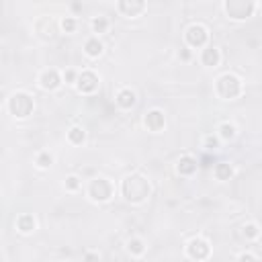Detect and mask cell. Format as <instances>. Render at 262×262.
<instances>
[{"label":"cell","mask_w":262,"mask_h":262,"mask_svg":"<svg viewBox=\"0 0 262 262\" xmlns=\"http://www.w3.org/2000/svg\"><path fill=\"white\" fill-rule=\"evenodd\" d=\"M62 27H64V31H66V33H72L74 29H76V21H74L72 16H66L64 21H62Z\"/></svg>","instance_id":"cell-23"},{"label":"cell","mask_w":262,"mask_h":262,"mask_svg":"<svg viewBox=\"0 0 262 262\" xmlns=\"http://www.w3.org/2000/svg\"><path fill=\"white\" fill-rule=\"evenodd\" d=\"M66 80H68V82H74V80H76V74H74L72 70H68V72H66Z\"/></svg>","instance_id":"cell-29"},{"label":"cell","mask_w":262,"mask_h":262,"mask_svg":"<svg viewBox=\"0 0 262 262\" xmlns=\"http://www.w3.org/2000/svg\"><path fill=\"white\" fill-rule=\"evenodd\" d=\"M226 11L231 18H246L254 11V2H244V0H228Z\"/></svg>","instance_id":"cell-4"},{"label":"cell","mask_w":262,"mask_h":262,"mask_svg":"<svg viewBox=\"0 0 262 262\" xmlns=\"http://www.w3.org/2000/svg\"><path fill=\"white\" fill-rule=\"evenodd\" d=\"M238 262H258V260H256L254 256H252V254H242Z\"/></svg>","instance_id":"cell-26"},{"label":"cell","mask_w":262,"mask_h":262,"mask_svg":"<svg viewBox=\"0 0 262 262\" xmlns=\"http://www.w3.org/2000/svg\"><path fill=\"white\" fill-rule=\"evenodd\" d=\"M244 233L248 238H256L258 236V226H256V223H250V226L244 228Z\"/></svg>","instance_id":"cell-24"},{"label":"cell","mask_w":262,"mask_h":262,"mask_svg":"<svg viewBox=\"0 0 262 262\" xmlns=\"http://www.w3.org/2000/svg\"><path fill=\"white\" fill-rule=\"evenodd\" d=\"M0 262H2V256H0Z\"/></svg>","instance_id":"cell-30"},{"label":"cell","mask_w":262,"mask_h":262,"mask_svg":"<svg viewBox=\"0 0 262 262\" xmlns=\"http://www.w3.org/2000/svg\"><path fill=\"white\" fill-rule=\"evenodd\" d=\"M144 250H146V246H144L142 240H131L129 242V252H133V254H144Z\"/></svg>","instance_id":"cell-22"},{"label":"cell","mask_w":262,"mask_h":262,"mask_svg":"<svg viewBox=\"0 0 262 262\" xmlns=\"http://www.w3.org/2000/svg\"><path fill=\"white\" fill-rule=\"evenodd\" d=\"M111 195H113V186H111L109 180L105 179H95L90 182V196L95 201H109L111 199Z\"/></svg>","instance_id":"cell-5"},{"label":"cell","mask_w":262,"mask_h":262,"mask_svg":"<svg viewBox=\"0 0 262 262\" xmlns=\"http://www.w3.org/2000/svg\"><path fill=\"white\" fill-rule=\"evenodd\" d=\"M231 166L229 164H217L215 166V176H217V180H229L231 179Z\"/></svg>","instance_id":"cell-16"},{"label":"cell","mask_w":262,"mask_h":262,"mask_svg":"<svg viewBox=\"0 0 262 262\" xmlns=\"http://www.w3.org/2000/svg\"><path fill=\"white\" fill-rule=\"evenodd\" d=\"M209 252H211V248H209V244L205 240H193L191 244H189V256L191 258H195V260H205L209 256Z\"/></svg>","instance_id":"cell-8"},{"label":"cell","mask_w":262,"mask_h":262,"mask_svg":"<svg viewBox=\"0 0 262 262\" xmlns=\"http://www.w3.org/2000/svg\"><path fill=\"white\" fill-rule=\"evenodd\" d=\"M176 170H179L180 174H184V176H191L196 170V160L191 158V156H182L179 160V164H176Z\"/></svg>","instance_id":"cell-12"},{"label":"cell","mask_w":262,"mask_h":262,"mask_svg":"<svg viewBox=\"0 0 262 262\" xmlns=\"http://www.w3.org/2000/svg\"><path fill=\"white\" fill-rule=\"evenodd\" d=\"M66 186H68V189H70V191H76V189H78V186H80V180L76 179V176H70V179H68V180H66Z\"/></svg>","instance_id":"cell-25"},{"label":"cell","mask_w":262,"mask_h":262,"mask_svg":"<svg viewBox=\"0 0 262 262\" xmlns=\"http://www.w3.org/2000/svg\"><path fill=\"white\" fill-rule=\"evenodd\" d=\"M84 51H86L90 58H98V55L102 53V43L97 39V37H92V39H88L86 43H84Z\"/></svg>","instance_id":"cell-14"},{"label":"cell","mask_w":262,"mask_h":262,"mask_svg":"<svg viewBox=\"0 0 262 262\" xmlns=\"http://www.w3.org/2000/svg\"><path fill=\"white\" fill-rule=\"evenodd\" d=\"M84 137H86V133H84V129L82 127H72L70 129V133H68V139L72 144H82L84 142Z\"/></svg>","instance_id":"cell-18"},{"label":"cell","mask_w":262,"mask_h":262,"mask_svg":"<svg viewBox=\"0 0 262 262\" xmlns=\"http://www.w3.org/2000/svg\"><path fill=\"white\" fill-rule=\"evenodd\" d=\"M51 162H53V158H51V154H49V152H41L39 156H37V164H39L41 168L51 166Z\"/></svg>","instance_id":"cell-21"},{"label":"cell","mask_w":262,"mask_h":262,"mask_svg":"<svg viewBox=\"0 0 262 262\" xmlns=\"http://www.w3.org/2000/svg\"><path fill=\"white\" fill-rule=\"evenodd\" d=\"M84 262H98V254H92V252H88V254L84 256Z\"/></svg>","instance_id":"cell-27"},{"label":"cell","mask_w":262,"mask_h":262,"mask_svg":"<svg viewBox=\"0 0 262 262\" xmlns=\"http://www.w3.org/2000/svg\"><path fill=\"white\" fill-rule=\"evenodd\" d=\"M60 84H62V78H60V74L55 70H48V72L41 74V86L45 90H55Z\"/></svg>","instance_id":"cell-10"},{"label":"cell","mask_w":262,"mask_h":262,"mask_svg":"<svg viewBox=\"0 0 262 262\" xmlns=\"http://www.w3.org/2000/svg\"><path fill=\"white\" fill-rule=\"evenodd\" d=\"M144 8H146V4L142 2V0H121L119 2V11L125 16H135V15L142 13Z\"/></svg>","instance_id":"cell-9"},{"label":"cell","mask_w":262,"mask_h":262,"mask_svg":"<svg viewBox=\"0 0 262 262\" xmlns=\"http://www.w3.org/2000/svg\"><path fill=\"white\" fill-rule=\"evenodd\" d=\"M217 62H219V51L215 48H209V49L203 51V64L205 66H217Z\"/></svg>","instance_id":"cell-17"},{"label":"cell","mask_w":262,"mask_h":262,"mask_svg":"<svg viewBox=\"0 0 262 262\" xmlns=\"http://www.w3.org/2000/svg\"><path fill=\"white\" fill-rule=\"evenodd\" d=\"M16 226H18V229H21L23 233L33 231V229H35V219H33V215H21V217H18V221H16Z\"/></svg>","instance_id":"cell-15"},{"label":"cell","mask_w":262,"mask_h":262,"mask_svg":"<svg viewBox=\"0 0 262 262\" xmlns=\"http://www.w3.org/2000/svg\"><path fill=\"white\" fill-rule=\"evenodd\" d=\"M205 144H207L209 149H213V147H217V139H215V137H207V142H205Z\"/></svg>","instance_id":"cell-28"},{"label":"cell","mask_w":262,"mask_h":262,"mask_svg":"<svg viewBox=\"0 0 262 262\" xmlns=\"http://www.w3.org/2000/svg\"><path fill=\"white\" fill-rule=\"evenodd\" d=\"M117 102H119V107H123V109H131L137 102V97H135V92L133 90H121L119 95H117Z\"/></svg>","instance_id":"cell-13"},{"label":"cell","mask_w":262,"mask_h":262,"mask_svg":"<svg viewBox=\"0 0 262 262\" xmlns=\"http://www.w3.org/2000/svg\"><path fill=\"white\" fill-rule=\"evenodd\" d=\"M107 27H109V21H107L105 16H97L95 21H92V29H95L97 33H105Z\"/></svg>","instance_id":"cell-19"},{"label":"cell","mask_w":262,"mask_h":262,"mask_svg":"<svg viewBox=\"0 0 262 262\" xmlns=\"http://www.w3.org/2000/svg\"><path fill=\"white\" fill-rule=\"evenodd\" d=\"M149 195V182L142 174H131L123 180V196L131 203H142Z\"/></svg>","instance_id":"cell-1"},{"label":"cell","mask_w":262,"mask_h":262,"mask_svg":"<svg viewBox=\"0 0 262 262\" xmlns=\"http://www.w3.org/2000/svg\"><path fill=\"white\" fill-rule=\"evenodd\" d=\"M242 90V84L240 80L233 76V74H223V76L217 80V92L223 97V98H236Z\"/></svg>","instance_id":"cell-3"},{"label":"cell","mask_w":262,"mask_h":262,"mask_svg":"<svg viewBox=\"0 0 262 262\" xmlns=\"http://www.w3.org/2000/svg\"><path fill=\"white\" fill-rule=\"evenodd\" d=\"M219 133H221L223 139H231L233 135H236V127L229 125V123H223V125L219 127Z\"/></svg>","instance_id":"cell-20"},{"label":"cell","mask_w":262,"mask_h":262,"mask_svg":"<svg viewBox=\"0 0 262 262\" xmlns=\"http://www.w3.org/2000/svg\"><path fill=\"white\" fill-rule=\"evenodd\" d=\"M146 125L152 131H160L164 127V113L162 111H149L146 115Z\"/></svg>","instance_id":"cell-11"},{"label":"cell","mask_w":262,"mask_h":262,"mask_svg":"<svg viewBox=\"0 0 262 262\" xmlns=\"http://www.w3.org/2000/svg\"><path fill=\"white\" fill-rule=\"evenodd\" d=\"M76 84H78L80 92H95L97 86H98V78H97L95 72H82L76 78Z\"/></svg>","instance_id":"cell-7"},{"label":"cell","mask_w":262,"mask_h":262,"mask_svg":"<svg viewBox=\"0 0 262 262\" xmlns=\"http://www.w3.org/2000/svg\"><path fill=\"white\" fill-rule=\"evenodd\" d=\"M8 109H11V113L15 117H27L31 115L33 111V98L29 95H25V92H16V95L8 100Z\"/></svg>","instance_id":"cell-2"},{"label":"cell","mask_w":262,"mask_h":262,"mask_svg":"<svg viewBox=\"0 0 262 262\" xmlns=\"http://www.w3.org/2000/svg\"><path fill=\"white\" fill-rule=\"evenodd\" d=\"M207 29H205L203 25H193L186 29V41H189V45H193V48H203L205 43H207Z\"/></svg>","instance_id":"cell-6"}]
</instances>
